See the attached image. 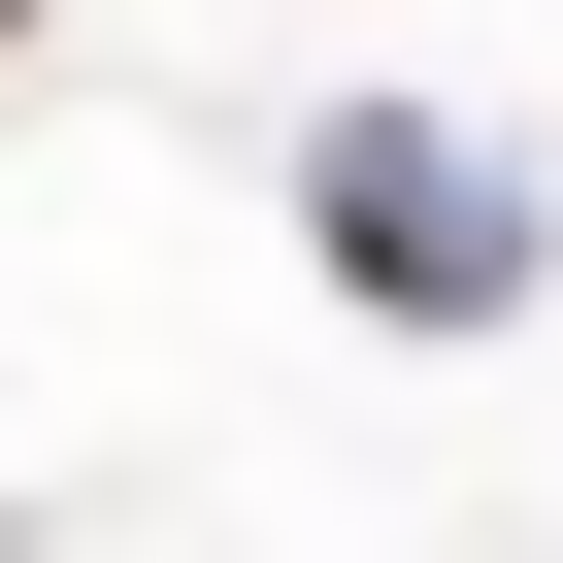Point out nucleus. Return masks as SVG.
<instances>
[{"instance_id": "2", "label": "nucleus", "mask_w": 563, "mask_h": 563, "mask_svg": "<svg viewBox=\"0 0 563 563\" xmlns=\"http://www.w3.org/2000/svg\"><path fill=\"white\" fill-rule=\"evenodd\" d=\"M0 67H34V0H0Z\"/></svg>"}, {"instance_id": "1", "label": "nucleus", "mask_w": 563, "mask_h": 563, "mask_svg": "<svg viewBox=\"0 0 563 563\" xmlns=\"http://www.w3.org/2000/svg\"><path fill=\"white\" fill-rule=\"evenodd\" d=\"M299 232L365 265L398 332H497V299H530V166H464V133H398V100H365V133H299Z\"/></svg>"}]
</instances>
